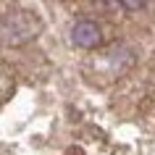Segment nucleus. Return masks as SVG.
Segmentation results:
<instances>
[{
  "label": "nucleus",
  "instance_id": "1",
  "mask_svg": "<svg viewBox=\"0 0 155 155\" xmlns=\"http://www.w3.org/2000/svg\"><path fill=\"white\" fill-rule=\"evenodd\" d=\"M40 32H42V21L32 11L13 8L3 13V45L5 48H18V45L34 40Z\"/></svg>",
  "mask_w": 155,
  "mask_h": 155
},
{
  "label": "nucleus",
  "instance_id": "2",
  "mask_svg": "<svg viewBox=\"0 0 155 155\" xmlns=\"http://www.w3.org/2000/svg\"><path fill=\"white\" fill-rule=\"evenodd\" d=\"M71 42L76 48L95 50L100 42H103V29H100L97 21H92V18H79V21L71 26Z\"/></svg>",
  "mask_w": 155,
  "mask_h": 155
},
{
  "label": "nucleus",
  "instance_id": "3",
  "mask_svg": "<svg viewBox=\"0 0 155 155\" xmlns=\"http://www.w3.org/2000/svg\"><path fill=\"white\" fill-rule=\"evenodd\" d=\"M16 87V76L11 74V66L3 63V100H11V92Z\"/></svg>",
  "mask_w": 155,
  "mask_h": 155
},
{
  "label": "nucleus",
  "instance_id": "4",
  "mask_svg": "<svg viewBox=\"0 0 155 155\" xmlns=\"http://www.w3.org/2000/svg\"><path fill=\"white\" fill-rule=\"evenodd\" d=\"M124 11H142L145 8V3H121Z\"/></svg>",
  "mask_w": 155,
  "mask_h": 155
},
{
  "label": "nucleus",
  "instance_id": "5",
  "mask_svg": "<svg viewBox=\"0 0 155 155\" xmlns=\"http://www.w3.org/2000/svg\"><path fill=\"white\" fill-rule=\"evenodd\" d=\"M66 155H84V150H82V147H68Z\"/></svg>",
  "mask_w": 155,
  "mask_h": 155
}]
</instances>
